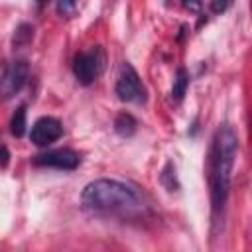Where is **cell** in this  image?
<instances>
[{
  "mask_svg": "<svg viewBox=\"0 0 252 252\" xmlns=\"http://www.w3.org/2000/svg\"><path fill=\"white\" fill-rule=\"evenodd\" d=\"M238 154V134L230 124H220L211 140L209 159H207V179L211 195V215L213 226L224 217V207L230 195V179Z\"/></svg>",
  "mask_w": 252,
  "mask_h": 252,
  "instance_id": "cell-1",
  "label": "cell"
},
{
  "mask_svg": "<svg viewBox=\"0 0 252 252\" xmlns=\"http://www.w3.org/2000/svg\"><path fill=\"white\" fill-rule=\"evenodd\" d=\"M81 205L96 213H124L142 207L140 193L118 179L100 177L89 181L81 191Z\"/></svg>",
  "mask_w": 252,
  "mask_h": 252,
  "instance_id": "cell-2",
  "label": "cell"
},
{
  "mask_svg": "<svg viewBox=\"0 0 252 252\" xmlns=\"http://www.w3.org/2000/svg\"><path fill=\"white\" fill-rule=\"evenodd\" d=\"M104 67H106V55L100 45H93L91 49L79 51L73 57V65H71L77 83L83 87L93 85L102 75Z\"/></svg>",
  "mask_w": 252,
  "mask_h": 252,
  "instance_id": "cell-3",
  "label": "cell"
},
{
  "mask_svg": "<svg viewBox=\"0 0 252 252\" xmlns=\"http://www.w3.org/2000/svg\"><path fill=\"white\" fill-rule=\"evenodd\" d=\"M114 93L122 102H132V104H144L148 100V91L138 75V71L128 63L122 61L114 85Z\"/></svg>",
  "mask_w": 252,
  "mask_h": 252,
  "instance_id": "cell-4",
  "label": "cell"
},
{
  "mask_svg": "<svg viewBox=\"0 0 252 252\" xmlns=\"http://www.w3.org/2000/svg\"><path fill=\"white\" fill-rule=\"evenodd\" d=\"M30 81V63L28 59H12L2 77H0V98L8 100L16 96Z\"/></svg>",
  "mask_w": 252,
  "mask_h": 252,
  "instance_id": "cell-5",
  "label": "cell"
},
{
  "mask_svg": "<svg viewBox=\"0 0 252 252\" xmlns=\"http://www.w3.org/2000/svg\"><path fill=\"white\" fill-rule=\"evenodd\" d=\"M81 154L73 148H55L32 156V165L35 167H53L61 171H73L81 165Z\"/></svg>",
  "mask_w": 252,
  "mask_h": 252,
  "instance_id": "cell-6",
  "label": "cell"
},
{
  "mask_svg": "<svg viewBox=\"0 0 252 252\" xmlns=\"http://www.w3.org/2000/svg\"><path fill=\"white\" fill-rule=\"evenodd\" d=\"M63 122L55 116H41L33 122L32 132H30V140L37 146V148H47L49 144L57 142L63 136Z\"/></svg>",
  "mask_w": 252,
  "mask_h": 252,
  "instance_id": "cell-7",
  "label": "cell"
},
{
  "mask_svg": "<svg viewBox=\"0 0 252 252\" xmlns=\"http://www.w3.org/2000/svg\"><path fill=\"white\" fill-rule=\"evenodd\" d=\"M114 132L120 136V138H132L138 130V120L130 114V112H120L116 118H114Z\"/></svg>",
  "mask_w": 252,
  "mask_h": 252,
  "instance_id": "cell-8",
  "label": "cell"
},
{
  "mask_svg": "<svg viewBox=\"0 0 252 252\" xmlns=\"http://www.w3.org/2000/svg\"><path fill=\"white\" fill-rule=\"evenodd\" d=\"M189 73L185 67H177L175 71V79H173V85H171V100L173 102H181L185 98V93L189 89Z\"/></svg>",
  "mask_w": 252,
  "mask_h": 252,
  "instance_id": "cell-9",
  "label": "cell"
},
{
  "mask_svg": "<svg viewBox=\"0 0 252 252\" xmlns=\"http://www.w3.org/2000/svg\"><path fill=\"white\" fill-rule=\"evenodd\" d=\"M26 128H28V106L26 102H22L10 118V134L14 138H22L26 134Z\"/></svg>",
  "mask_w": 252,
  "mask_h": 252,
  "instance_id": "cell-10",
  "label": "cell"
},
{
  "mask_svg": "<svg viewBox=\"0 0 252 252\" xmlns=\"http://www.w3.org/2000/svg\"><path fill=\"white\" fill-rule=\"evenodd\" d=\"M33 26L28 24V22H22L16 26L14 33H12V47L14 49H22V47H28L32 41H33Z\"/></svg>",
  "mask_w": 252,
  "mask_h": 252,
  "instance_id": "cell-11",
  "label": "cell"
},
{
  "mask_svg": "<svg viewBox=\"0 0 252 252\" xmlns=\"http://www.w3.org/2000/svg\"><path fill=\"white\" fill-rule=\"evenodd\" d=\"M159 183L169 191V193H175L179 191V181H177V175H175V163L169 159L165 161L161 173H159Z\"/></svg>",
  "mask_w": 252,
  "mask_h": 252,
  "instance_id": "cell-12",
  "label": "cell"
},
{
  "mask_svg": "<svg viewBox=\"0 0 252 252\" xmlns=\"http://www.w3.org/2000/svg\"><path fill=\"white\" fill-rule=\"evenodd\" d=\"M55 8L61 18H71L77 12V0H57Z\"/></svg>",
  "mask_w": 252,
  "mask_h": 252,
  "instance_id": "cell-13",
  "label": "cell"
},
{
  "mask_svg": "<svg viewBox=\"0 0 252 252\" xmlns=\"http://www.w3.org/2000/svg\"><path fill=\"white\" fill-rule=\"evenodd\" d=\"M234 0H211V12L213 14H224Z\"/></svg>",
  "mask_w": 252,
  "mask_h": 252,
  "instance_id": "cell-14",
  "label": "cell"
},
{
  "mask_svg": "<svg viewBox=\"0 0 252 252\" xmlns=\"http://www.w3.org/2000/svg\"><path fill=\"white\" fill-rule=\"evenodd\" d=\"M181 4L185 10H189L193 14H199L203 10V0H181Z\"/></svg>",
  "mask_w": 252,
  "mask_h": 252,
  "instance_id": "cell-15",
  "label": "cell"
},
{
  "mask_svg": "<svg viewBox=\"0 0 252 252\" xmlns=\"http://www.w3.org/2000/svg\"><path fill=\"white\" fill-rule=\"evenodd\" d=\"M10 163V152L4 144H0V167H8Z\"/></svg>",
  "mask_w": 252,
  "mask_h": 252,
  "instance_id": "cell-16",
  "label": "cell"
},
{
  "mask_svg": "<svg viewBox=\"0 0 252 252\" xmlns=\"http://www.w3.org/2000/svg\"><path fill=\"white\" fill-rule=\"evenodd\" d=\"M33 2H35V6H37V8L41 10V8L45 6V2H47V0H33Z\"/></svg>",
  "mask_w": 252,
  "mask_h": 252,
  "instance_id": "cell-17",
  "label": "cell"
}]
</instances>
